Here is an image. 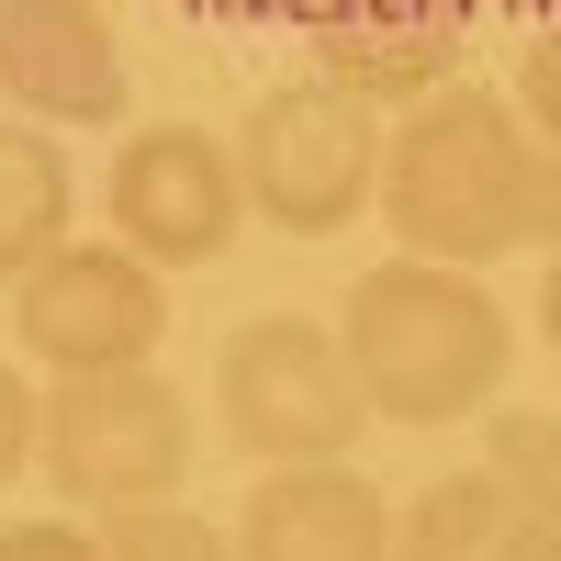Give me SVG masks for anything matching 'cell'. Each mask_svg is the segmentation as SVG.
Listing matches in <instances>:
<instances>
[{
  "mask_svg": "<svg viewBox=\"0 0 561 561\" xmlns=\"http://www.w3.org/2000/svg\"><path fill=\"white\" fill-rule=\"evenodd\" d=\"M314 68L337 90H359V102H415V90H438V68H449V23H325Z\"/></svg>",
  "mask_w": 561,
  "mask_h": 561,
  "instance_id": "7c38bea8",
  "label": "cell"
},
{
  "mask_svg": "<svg viewBox=\"0 0 561 561\" xmlns=\"http://www.w3.org/2000/svg\"><path fill=\"white\" fill-rule=\"evenodd\" d=\"M214 404H225V438H237L259 472H270V460H348L359 427H370V393L348 370V337H325L314 314L237 325Z\"/></svg>",
  "mask_w": 561,
  "mask_h": 561,
  "instance_id": "5b68a950",
  "label": "cell"
},
{
  "mask_svg": "<svg viewBox=\"0 0 561 561\" xmlns=\"http://www.w3.org/2000/svg\"><path fill=\"white\" fill-rule=\"evenodd\" d=\"M382 214L415 259H460V270L561 248V147L528 135L505 90L438 79L382 135Z\"/></svg>",
  "mask_w": 561,
  "mask_h": 561,
  "instance_id": "6da1fadb",
  "label": "cell"
},
{
  "mask_svg": "<svg viewBox=\"0 0 561 561\" xmlns=\"http://www.w3.org/2000/svg\"><path fill=\"white\" fill-rule=\"evenodd\" d=\"M0 102L34 124H113L124 113V34L102 0H0Z\"/></svg>",
  "mask_w": 561,
  "mask_h": 561,
  "instance_id": "ba28073f",
  "label": "cell"
},
{
  "mask_svg": "<svg viewBox=\"0 0 561 561\" xmlns=\"http://www.w3.org/2000/svg\"><path fill=\"white\" fill-rule=\"evenodd\" d=\"M248 225V180H237V147L203 124H135L124 158H113V237L158 270H203L237 248Z\"/></svg>",
  "mask_w": 561,
  "mask_h": 561,
  "instance_id": "52a82bcc",
  "label": "cell"
},
{
  "mask_svg": "<svg viewBox=\"0 0 561 561\" xmlns=\"http://www.w3.org/2000/svg\"><path fill=\"white\" fill-rule=\"evenodd\" d=\"M237 180L280 237H348L359 203H382V124L337 79H280L237 124Z\"/></svg>",
  "mask_w": 561,
  "mask_h": 561,
  "instance_id": "3957f363",
  "label": "cell"
},
{
  "mask_svg": "<svg viewBox=\"0 0 561 561\" xmlns=\"http://www.w3.org/2000/svg\"><path fill=\"white\" fill-rule=\"evenodd\" d=\"M0 561H102V539L68 517H23V528H0Z\"/></svg>",
  "mask_w": 561,
  "mask_h": 561,
  "instance_id": "e0dca14e",
  "label": "cell"
},
{
  "mask_svg": "<svg viewBox=\"0 0 561 561\" xmlns=\"http://www.w3.org/2000/svg\"><path fill=\"white\" fill-rule=\"evenodd\" d=\"M337 337H348V370H359L370 415H393V427H449V415H472L505 382V359H517L505 304L460 259H415V248L382 259V270H359Z\"/></svg>",
  "mask_w": 561,
  "mask_h": 561,
  "instance_id": "7a4b0ae2",
  "label": "cell"
},
{
  "mask_svg": "<svg viewBox=\"0 0 561 561\" xmlns=\"http://www.w3.org/2000/svg\"><path fill=\"white\" fill-rule=\"evenodd\" d=\"M237 561H393V505L348 460H270L237 505Z\"/></svg>",
  "mask_w": 561,
  "mask_h": 561,
  "instance_id": "9c48e42d",
  "label": "cell"
},
{
  "mask_svg": "<svg viewBox=\"0 0 561 561\" xmlns=\"http://www.w3.org/2000/svg\"><path fill=\"white\" fill-rule=\"evenodd\" d=\"M34 427H45V393L23 382L12 359H0V483H12V472H34Z\"/></svg>",
  "mask_w": 561,
  "mask_h": 561,
  "instance_id": "2e32d148",
  "label": "cell"
},
{
  "mask_svg": "<svg viewBox=\"0 0 561 561\" xmlns=\"http://www.w3.org/2000/svg\"><path fill=\"white\" fill-rule=\"evenodd\" d=\"M483 449H494V472L517 483V505L561 539V415H494Z\"/></svg>",
  "mask_w": 561,
  "mask_h": 561,
  "instance_id": "5bb4252c",
  "label": "cell"
},
{
  "mask_svg": "<svg viewBox=\"0 0 561 561\" xmlns=\"http://www.w3.org/2000/svg\"><path fill=\"white\" fill-rule=\"evenodd\" d=\"M102 561H237V528L192 517L180 494H147V505H102Z\"/></svg>",
  "mask_w": 561,
  "mask_h": 561,
  "instance_id": "4fadbf2b",
  "label": "cell"
},
{
  "mask_svg": "<svg viewBox=\"0 0 561 561\" xmlns=\"http://www.w3.org/2000/svg\"><path fill=\"white\" fill-rule=\"evenodd\" d=\"M192 404L158 382V359H124V370H57L45 393V427L34 460L57 472L68 505H147L192 483Z\"/></svg>",
  "mask_w": 561,
  "mask_h": 561,
  "instance_id": "277c9868",
  "label": "cell"
},
{
  "mask_svg": "<svg viewBox=\"0 0 561 561\" xmlns=\"http://www.w3.org/2000/svg\"><path fill=\"white\" fill-rule=\"evenodd\" d=\"M517 113H528V135L561 147V23L528 34V57H517Z\"/></svg>",
  "mask_w": 561,
  "mask_h": 561,
  "instance_id": "9a60e30c",
  "label": "cell"
},
{
  "mask_svg": "<svg viewBox=\"0 0 561 561\" xmlns=\"http://www.w3.org/2000/svg\"><path fill=\"white\" fill-rule=\"evenodd\" d=\"M539 325H550V348H561V259H550V280H539Z\"/></svg>",
  "mask_w": 561,
  "mask_h": 561,
  "instance_id": "ac0fdd59",
  "label": "cell"
},
{
  "mask_svg": "<svg viewBox=\"0 0 561 561\" xmlns=\"http://www.w3.org/2000/svg\"><path fill=\"white\" fill-rule=\"evenodd\" d=\"M12 337H23L45 370H124V359H158V337H169V270L135 259L124 237H113V248L57 237V248L12 280Z\"/></svg>",
  "mask_w": 561,
  "mask_h": 561,
  "instance_id": "8992f818",
  "label": "cell"
},
{
  "mask_svg": "<svg viewBox=\"0 0 561 561\" xmlns=\"http://www.w3.org/2000/svg\"><path fill=\"white\" fill-rule=\"evenodd\" d=\"M393 561H561V539L517 505V483L494 472H438L427 494L393 505Z\"/></svg>",
  "mask_w": 561,
  "mask_h": 561,
  "instance_id": "30bf717a",
  "label": "cell"
},
{
  "mask_svg": "<svg viewBox=\"0 0 561 561\" xmlns=\"http://www.w3.org/2000/svg\"><path fill=\"white\" fill-rule=\"evenodd\" d=\"M68 214H79V169L57 147V124H0V280H23L45 248L68 237Z\"/></svg>",
  "mask_w": 561,
  "mask_h": 561,
  "instance_id": "8fae6325",
  "label": "cell"
}]
</instances>
